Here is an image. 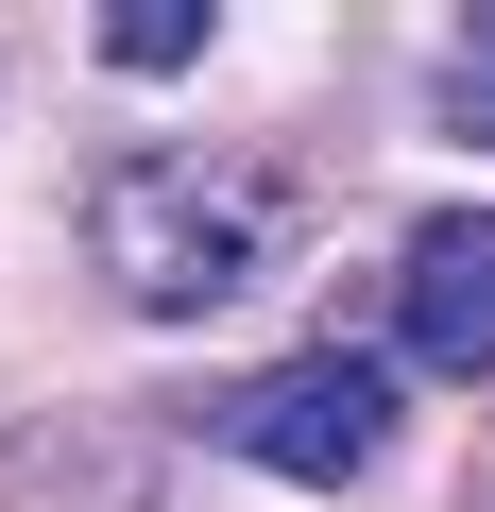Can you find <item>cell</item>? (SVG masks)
Returning <instances> with one entry per match:
<instances>
[{"label": "cell", "instance_id": "6da1fadb", "mask_svg": "<svg viewBox=\"0 0 495 512\" xmlns=\"http://www.w3.org/2000/svg\"><path fill=\"white\" fill-rule=\"evenodd\" d=\"M308 239V171L257 154V137H154V154H103L86 171V256L103 291L154 308V325H205Z\"/></svg>", "mask_w": 495, "mask_h": 512}, {"label": "cell", "instance_id": "7a4b0ae2", "mask_svg": "<svg viewBox=\"0 0 495 512\" xmlns=\"http://www.w3.org/2000/svg\"><path fill=\"white\" fill-rule=\"evenodd\" d=\"M205 444L257 461V478L342 495V478H376V444H393V376H376L359 342H308V359H274V376H239V393L205 410Z\"/></svg>", "mask_w": 495, "mask_h": 512}, {"label": "cell", "instance_id": "3957f363", "mask_svg": "<svg viewBox=\"0 0 495 512\" xmlns=\"http://www.w3.org/2000/svg\"><path fill=\"white\" fill-rule=\"evenodd\" d=\"M393 342L427 376H495V205H427L393 239Z\"/></svg>", "mask_w": 495, "mask_h": 512}, {"label": "cell", "instance_id": "277c9868", "mask_svg": "<svg viewBox=\"0 0 495 512\" xmlns=\"http://www.w3.org/2000/svg\"><path fill=\"white\" fill-rule=\"evenodd\" d=\"M205 18H222V0H103V69L171 86V69H205Z\"/></svg>", "mask_w": 495, "mask_h": 512}, {"label": "cell", "instance_id": "5b68a950", "mask_svg": "<svg viewBox=\"0 0 495 512\" xmlns=\"http://www.w3.org/2000/svg\"><path fill=\"white\" fill-rule=\"evenodd\" d=\"M427 120H444L461 154H495V0H478V18L427 52Z\"/></svg>", "mask_w": 495, "mask_h": 512}]
</instances>
